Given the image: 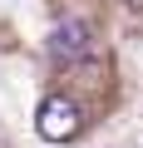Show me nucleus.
I'll use <instances>...</instances> for the list:
<instances>
[{
    "instance_id": "obj_1",
    "label": "nucleus",
    "mask_w": 143,
    "mask_h": 148,
    "mask_svg": "<svg viewBox=\"0 0 143 148\" xmlns=\"http://www.w3.org/2000/svg\"><path fill=\"white\" fill-rule=\"evenodd\" d=\"M79 128H84V114H79L74 99H64V94L40 99V109H35V133H40V138H49V143H69Z\"/></svg>"
},
{
    "instance_id": "obj_2",
    "label": "nucleus",
    "mask_w": 143,
    "mask_h": 148,
    "mask_svg": "<svg viewBox=\"0 0 143 148\" xmlns=\"http://www.w3.org/2000/svg\"><path fill=\"white\" fill-rule=\"evenodd\" d=\"M44 49H49L54 59H84V54L94 49V40H89V25H79V20H59V25L49 30Z\"/></svg>"
}]
</instances>
